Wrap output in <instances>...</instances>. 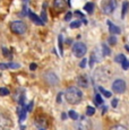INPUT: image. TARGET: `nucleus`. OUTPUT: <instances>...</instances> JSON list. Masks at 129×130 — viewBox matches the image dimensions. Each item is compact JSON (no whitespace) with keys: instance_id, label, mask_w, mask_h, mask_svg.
I'll return each instance as SVG.
<instances>
[{"instance_id":"nucleus-3","label":"nucleus","mask_w":129,"mask_h":130,"mask_svg":"<svg viewBox=\"0 0 129 130\" xmlns=\"http://www.w3.org/2000/svg\"><path fill=\"white\" fill-rule=\"evenodd\" d=\"M10 31L14 34L22 35V34H24L26 32V25L21 21H14L10 23Z\"/></svg>"},{"instance_id":"nucleus-9","label":"nucleus","mask_w":129,"mask_h":130,"mask_svg":"<svg viewBox=\"0 0 129 130\" xmlns=\"http://www.w3.org/2000/svg\"><path fill=\"white\" fill-rule=\"evenodd\" d=\"M106 23L109 25V31H110L111 34H120V27L116 26V25L112 24L110 21H108Z\"/></svg>"},{"instance_id":"nucleus-19","label":"nucleus","mask_w":129,"mask_h":130,"mask_svg":"<svg viewBox=\"0 0 129 130\" xmlns=\"http://www.w3.org/2000/svg\"><path fill=\"white\" fill-rule=\"evenodd\" d=\"M82 25V22L80 21H75V22H71L70 23V28H78V27H80Z\"/></svg>"},{"instance_id":"nucleus-31","label":"nucleus","mask_w":129,"mask_h":130,"mask_svg":"<svg viewBox=\"0 0 129 130\" xmlns=\"http://www.w3.org/2000/svg\"><path fill=\"white\" fill-rule=\"evenodd\" d=\"M36 68H38V64H36V63H34V62H32V63L29 64V69H31L32 71L36 70Z\"/></svg>"},{"instance_id":"nucleus-11","label":"nucleus","mask_w":129,"mask_h":130,"mask_svg":"<svg viewBox=\"0 0 129 130\" xmlns=\"http://www.w3.org/2000/svg\"><path fill=\"white\" fill-rule=\"evenodd\" d=\"M53 5L57 9H62L66 4H64V0H54L53 1Z\"/></svg>"},{"instance_id":"nucleus-36","label":"nucleus","mask_w":129,"mask_h":130,"mask_svg":"<svg viewBox=\"0 0 129 130\" xmlns=\"http://www.w3.org/2000/svg\"><path fill=\"white\" fill-rule=\"evenodd\" d=\"M61 95H62L61 93H59V94H58V99H57V102H60V100H61Z\"/></svg>"},{"instance_id":"nucleus-23","label":"nucleus","mask_w":129,"mask_h":130,"mask_svg":"<svg viewBox=\"0 0 129 130\" xmlns=\"http://www.w3.org/2000/svg\"><path fill=\"white\" fill-rule=\"evenodd\" d=\"M99 91H100L105 97H111V93H110V92H108V91H105L103 87H99Z\"/></svg>"},{"instance_id":"nucleus-37","label":"nucleus","mask_w":129,"mask_h":130,"mask_svg":"<svg viewBox=\"0 0 129 130\" xmlns=\"http://www.w3.org/2000/svg\"><path fill=\"white\" fill-rule=\"evenodd\" d=\"M61 118H62L63 120H64V119H66V118H67V116H66V113H62V116H61Z\"/></svg>"},{"instance_id":"nucleus-15","label":"nucleus","mask_w":129,"mask_h":130,"mask_svg":"<svg viewBox=\"0 0 129 130\" xmlns=\"http://www.w3.org/2000/svg\"><path fill=\"white\" fill-rule=\"evenodd\" d=\"M128 8H129V2L128 1H125L122 4V11H121V17H125V15H126V12H127L128 10Z\"/></svg>"},{"instance_id":"nucleus-14","label":"nucleus","mask_w":129,"mask_h":130,"mask_svg":"<svg viewBox=\"0 0 129 130\" xmlns=\"http://www.w3.org/2000/svg\"><path fill=\"white\" fill-rule=\"evenodd\" d=\"M62 42H63V37H62V35H59V36H58V44H59V51H60V56H62V54H63Z\"/></svg>"},{"instance_id":"nucleus-20","label":"nucleus","mask_w":129,"mask_h":130,"mask_svg":"<svg viewBox=\"0 0 129 130\" xmlns=\"http://www.w3.org/2000/svg\"><path fill=\"white\" fill-rule=\"evenodd\" d=\"M9 94V89L7 87H0V96H7Z\"/></svg>"},{"instance_id":"nucleus-29","label":"nucleus","mask_w":129,"mask_h":130,"mask_svg":"<svg viewBox=\"0 0 129 130\" xmlns=\"http://www.w3.org/2000/svg\"><path fill=\"white\" fill-rule=\"evenodd\" d=\"M86 62H87V59L84 58L80 62H79V67H80V68H85V67H86Z\"/></svg>"},{"instance_id":"nucleus-27","label":"nucleus","mask_w":129,"mask_h":130,"mask_svg":"<svg viewBox=\"0 0 129 130\" xmlns=\"http://www.w3.org/2000/svg\"><path fill=\"white\" fill-rule=\"evenodd\" d=\"M110 130H127V128L126 127H123V126H115V127H112Z\"/></svg>"},{"instance_id":"nucleus-17","label":"nucleus","mask_w":129,"mask_h":130,"mask_svg":"<svg viewBox=\"0 0 129 130\" xmlns=\"http://www.w3.org/2000/svg\"><path fill=\"white\" fill-rule=\"evenodd\" d=\"M125 60H126V57L123 56V54H118V56L115 58V61L118 62V63H122Z\"/></svg>"},{"instance_id":"nucleus-7","label":"nucleus","mask_w":129,"mask_h":130,"mask_svg":"<svg viewBox=\"0 0 129 130\" xmlns=\"http://www.w3.org/2000/svg\"><path fill=\"white\" fill-rule=\"evenodd\" d=\"M43 78L50 85H57L59 83V79H58V77H57V75L53 74V72H51V71L45 72V74L43 75Z\"/></svg>"},{"instance_id":"nucleus-12","label":"nucleus","mask_w":129,"mask_h":130,"mask_svg":"<svg viewBox=\"0 0 129 130\" xmlns=\"http://www.w3.org/2000/svg\"><path fill=\"white\" fill-rule=\"evenodd\" d=\"M94 103H95V105H102L103 104V99L100 94H95V96H94Z\"/></svg>"},{"instance_id":"nucleus-25","label":"nucleus","mask_w":129,"mask_h":130,"mask_svg":"<svg viewBox=\"0 0 129 130\" xmlns=\"http://www.w3.org/2000/svg\"><path fill=\"white\" fill-rule=\"evenodd\" d=\"M108 42L111 44V45H115V44L117 43V39H116V36H113V35H111L110 37L108 39Z\"/></svg>"},{"instance_id":"nucleus-30","label":"nucleus","mask_w":129,"mask_h":130,"mask_svg":"<svg viewBox=\"0 0 129 130\" xmlns=\"http://www.w3.org/2000/svg\"><path fill=\"white\" fill-rule=\"evenodd\" d=\"M122 68H123V69H125V70H127V69L129 68V61H128V60H127V59H126V60H125V61H123V62H122Z\"/></svg>"},{"instance_id":"nucleus-35","label":"nucleus","mask_w":129,"mask_h":130,"mask_svg":"<svg viewBox=\"0 0 129 130\" xmlns=\"http://www.w3.org/2000/svg\"><path fill=\"white\" fill-rule=\"evenodd\" d=\"M111 104H112L113 107H117V104H118V100H117V99L112 100V103H111Z\"/></svg>"},{"instance_id":"nucleus-5","label":"nucleus","mask_w":129,"mask_h":130,"mask_svg":"<svg viewBox=\"0 0 129 130\" xmlns=\"http://www.w3.org/2000/svg\"><path fill=\"white\" fill-rule=\"evenodd\" d=\"M112 91L117 94H122L126 91V83L122 79H117L112 84Z\"/></svg>"},{"instance_id":"nucleus-10","label":"nucleus","mask_w":129,"mask_h":130,"mask_svg":"<svg viewBox=\"0 0 129 130\" xmlns=\"http://www.w3.org/2000/svg\"><path fill=\"white\" fill-rule=\"evenodd\" d=\"M77 83L80 87H84V88H86V87L88 86V80L87 78H86L85 76H79L78 79H77Z\"/></svg>"},{"instance_id":"nucleus-38","label":"nucleus","mask_w":129,"mask_h":130,"mask_svg":"<svg viewBox=\"0 0 129 130\" xmlns=\"http://www.w3.org/2000/svg\"><path fill=\"white\" fill-rule=\"evenodd\" d=\"M126 49H127V50H128V52H129V46H128V45H126Z\"/></svg>"},{"instance_id":"nucleus-21","label":"nucleus","mask_w":129,"mask_h":130,"mask_svg":"<svg viewBox=\"0 0 129 130\" xmlns=\"http://www.w3.org/2000/svg\"><path fill=\"white\" fill-rule=\"evenodd\" d=\"M94 113H95V109H94V107H92V106H87V107H86V114H87L88 117L93 116Z\"/></svg>"},{"instance_id":"nucleus-26","label":"nucleus","mask_w":129,"mask_h":130,"mask_svg":"<svg viewBox=\"0 0 129 130\" xmlns=\"http://www.w3.org/2000/svg\"><path fill=\"white\" fill-rule=\"evenodd\" d=\"M2 53H4V56L6 57V58H8V57H9V58H11V54H10V52H9L8 50L6 49V47H4V49H2Z\"/></svg>"},{"instance_id":"nucleus-8","label":"nucleus","mask_w":129,"mask_h":130,"mask_svg":"<svg viewBox=\"0 0 129 130\" xmlns=\"http://www.w3.org/2000/svg\"><path fill=\"white\" fill-rule=\"evenodd\" d=\"M27 12H28V17H29V19H31L32 22H33L34 24H36V25H39V26H43V25H45L44 24V22L42 21L41 18L38 16V15H35L33 11H31V10H27Z\"/></svg>"},{"instance_id":"nucleus-24","label":"nucleus","mask_w":129,"mask_h":130,"mask_svg":"<svg viewBox=\"0 0 129 130\" xmlns=\"http://www.w3.org/2000/svg\"><path fill=\"white\" fill-rule=\"evenodd\" d=\"M21 67L19 63H15V62H9L8 63V69H17Z\"/></svg>"},{"instance_id":"nucleus-22","label":"nucleus","mask_w":129,"mask_h":130,"mask_svg":"<svg viewBox=\"0 0 129 130\" xmlns=\"http://www.w3.org/2000/svg\"><path fill=\"white\" fill-rule=\"evenodd\" d=\"M102 50H103V51H102L103 52V56H110L111 51H110V49L105 45V44H103V45H102Z\"/></svg>"},{"instance_id":"nucleus-2","label":"nucleus","mask_w":129,"mask_h":130,"mask_svg":"<svg viewBox=\"0 0 129 130\" xmlns=\"http://www.w3.org/2000/svg\"><path fill=\"white\" fill-rule=\"evenodd\" d=\"M101 7H102V10L104 14L110 15L115 11L117 7V0H102Z\"/></svg>"},{"instance_id":"nucleus-16","label":"nucleus","mask_w":129,"mask_h":130,"mask_svg":"<svg viewBox=\"0 0 129 130\" xmlns=\"http://www.w3.org/2000/svg\"><path fill=\"white\" fill-rule=\"evenodd\" d=\"M45 6L46 4L43 5V9H42V12H41V19L44 22V23H46V21H48V17H46V11H45Z\"/></svg>"},{"instance_id":"nucleus-34","label":"nucleus","mask_w":129,"mask_h":130,"mask_svg":"<svg viewBox=\"0 0 129 130\" xmlns=\"http://www.w3.org/2000/svg\"><path fill=\"white\" fill-rule=\"evenodd\" d=\"M32 107H33V101H31L29 102V104L28 105H26V109H27V112H29L32 110Z\"/></svg>"},{"instance_id":"nucleus-6","label":"nucleus","mask_w":129,"mask_h":130,"mask_svg":"<svg viewBox=\"0 0 129 130\" xmlns=\"http://www.w3.org/2000/svg\"><path fill=\"white\" fill-rule=\"evenodd\" d=\"M13 127V121L8 117L0 114V130H10Z\"/></svg>"},{"instance_id":"nucleus-4","label":"nucleus","mask_w":129,"mask_h":130,"mask_svg":"<svg viewBox=\"0 0 129 130\" xmlns=\"http://www.w3.org/2000/svg\"><path fill=\"white\" fill-rule=\"evenodd\" d=\"M86 52H87V47H86V45L83 42H77V43L74 44L73 53L75 57H77V58H83L86 54Z\"/></svg>"},{"instance_id":"nucleus-1","label":"nucleus","mask_w":129,"mask_h":130,"mask_svg":"<svg viewBox=\"0 0 129 130\" xmlns=\"http://www.w3.org/2000/svg\"><path fill=\"white\" fill-rule=\"evenodd\" d=\"M64 99L69 104H78L83 99V93L78 87H68L64 92Z\"/></svg>"},{"instance_id":"nucleus-13","label":"nucleus","mask_w":129,"mask_h":130,"mask_svg":"<svg viewBox=\"0 0 129 130\" xmlns=\"http://www.w3.org/2000/svg\"><path fill=\"white\" fill-rule=\"evenodd\" d=\"M84 9H85L88 14H92L93 10H94V4H93V2H87V4L84 6Z\"/></svg>"},{"instance_id":"nucleus-18","label":"nucleus","mask_w":129,"mask_h":130,"mask_svg":"<svg viewBox=\"0 0 129 130\" xmlns=\"http://www.w3.org/2000/svg\"><path fill=\"white\" fill-rule=\"evenodd\" d=\"M68 116H69V118H71L73 120H77V119H78V114H77V112L74 111V110H70V111L68 112Z\"/></svg>"},{"instance_id":"nucleus-33","label":"nucleus","mask_w":129,"mask_h":130,"mask_svg":"<svg viewBox=\"0 0 129 130\" xmlns=\"http://www.w3.org/2000/svg\"><path fill=\"white\" fill-rule=\"evenodd\" d=\"M0 69H2V70L8 69V63H0Z\"/></svg>"},{"instance_id":"nucleus-32","label":"nucleus","mask_w":129,"mask_h":130,"mask_svg":"<svg viewBox=\"0 0 129 130\" xmlns=\"http://www.w3.org/2000/svg\"><path fill=\"white\" fill-rule=\"evenodd\" d=\"M94 62H95V56H94V53L91 56V61H90V66L93 67L94 66Z\"/></svg>"},{"instance_id":"nucleus-28","label":"nucleus","mask_w":129,"mask_h":130,"mask_svg":"<svg viewBox=\"0 0 129 130\" xmlns=\"http://www.w3.org/2000/svg\"><path fill=\"white\" fill-rule=\"evenodd\" d=\"M71 17H73V12H71V11H68V12L66 14V16H64V21H66V22L70 21Z\"/></svg>"}]
</instances>
